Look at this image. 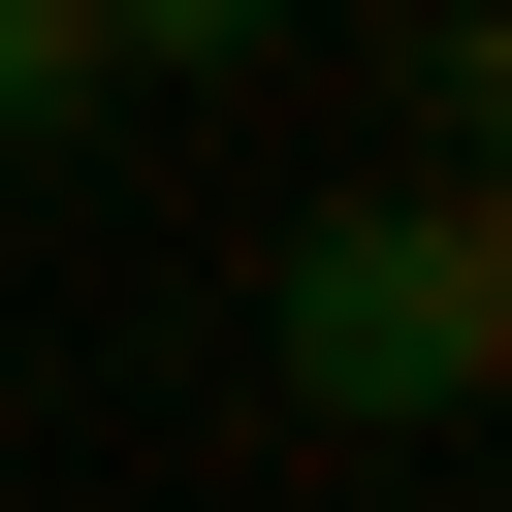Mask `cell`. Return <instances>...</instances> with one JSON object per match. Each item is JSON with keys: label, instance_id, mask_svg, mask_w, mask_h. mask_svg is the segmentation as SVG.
<instances>
[{"label": "cell", "instance_id": "6da1fadb", "mask_svg": "<svg viewBox=\"0 0 512 512\" xmlns=\"http://www.w3.org/2000/svg\"><path fill=\"white\" fill-rule=\"evenodd\" d=\"M256 384L352 416V448H384V416H480V192H448V160H416V192H320V224L256 256Z\"/></svg>", "mask_w": 512, "mask_h": 512}, {"label": "cell", "instance_id": "7a4b0ae2", "mask_svg": "<svg viewBox=\"0 0 512 512\" xmlns=\"http://www.w3.org/2000/svg\"><path fill=\"white\" fill-rule=\"evenodd\" d=\"M416 128H448V192H512V0H416Z\"/></svg>", "mask_w": 512, "mask_h": 512}, {"label": "cell", "instance_id": "5b68a950", "mask_svg": "<svg viewBox=\"0 0 512 512\" xmlns=\"http://www.w3.org/2000/svg\"><path fill=\"white\" fill-rule=\"evenodd\" d=\"M480 384H512V192H480Z\"/></svg>", "mask_w": 512, "mask_h": 512}, {"label": "cell", "instance_id": "277c9868", "mask_svg": "<svg viewBox=\"0 0 512 512\" xmlns=\"http://www.w3.org/2000/svg\"><path fill=\"white\" fill-rule=\"evenodd\" d=\"M288 0H96V64H256Z\"/></svg>", "mask_w": 512, "mask_h": 512}, {"label": "cell", "instance_id": "3957f363", "mask_svg": "<svg viewBox=\"0 0 512 512\" xmlns=\"http://www.w3.org/2000/svg\"><path fill=\"white\" fill-rule=\"evenodd\" d=\"M96 96H128V64H96V0H0V160H64Z\"/></svg>", "mask_w": 512, "mask_h": 512}]
</instances>
